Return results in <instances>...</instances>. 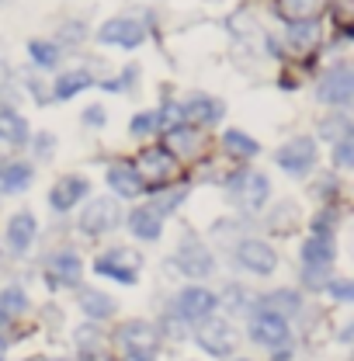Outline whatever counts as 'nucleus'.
Instances as JSON below:
<instances>
[{
  "label": "nucleus",
  "instance_id": "7c9ffc66",
  "mask_svg": "<svg viewBox=\"0 0 354 361\" xmlns=\"http://www.w3.org/2000/svg\"><path fill=\"white\" fill-rule=\"evenodd\" d=\"M171 142H174L181 153H195L198 149V135L191 129H171Z\"/></svg>",
  "mask_w": 354,
  "mask_h": 361
},
{
  "label": "nucleus",
  "instance_id": "423d86ee",
  "mask_svg": "<svg viewBox=\"0 0 354 361\" xmlns=\"http://www.w3.org/2000/svg\"><path fill=\"white\" fill-rule=\"evenodd\" d=\"M233 195H236V202H240L243 209L257 212V209H264L267 198H271V180H267L264 174H257V171H250V174H243V178L236 180Z\"/></svg>",
  "mask_w": 354,
  "mask_h": 361
},
{
  "label": "nucleus",
  "instance_id": "dca6fc26",
  "mask_svg": "<svg viewBox=\"0 0 354 361\" xmlns=\"http://www.w3.org/2000/svg\"><path fill=\"white\" fill-rule=\"evenodd\" d=\"M35 216L32 212H18V216H11V223H7V243H11V250H28L32 247V240H35Z\"/></svg>",
  "mask_w": 354,
  "mask_h": 361
},
{
  "label": "nucleus",
  "instance_id": "6ab92c4d",
  "mask_svg": "<svg viewBox=\"0 0 354 361\" xmlns=\"http://www.w3.org/2000/svg\"><path fill=\"white\" fill-rule=\"evenodd\" d=\"M160 223H164V216L157 209H133V216H129V229L139 240H157L160 229H164Z\"/></svg>",
  "mask_w": 354,
  "mask_h": 361
},
{
  "label": "nucleus",
  "instance_id": "5701e85b",
  "mask_svg": "<svg viewBox=\"0 0 354 361\" xmlns=\"http://www.w3.org/2000/svg\"><path fill=\"white\" fill-rule=\"evenodd\" d=\"M80 310H84L90 319H108V316L115 313V302H111L104 292H97V288H84V292H80Z\"/></svg>",
  "mask_w": 354,
  "mask_h": 361
},
{
  "label": "nucleus",
  "instance_id": "c85d7f7f",
  "mask_svg": "<svg viewBox=\"0 0 354 361\" xmlns=\"http://www.w3.org/2000/svg\"><path fill=\"white\" fill-rule=\"evenodd\" d=\"M222 142H226V149L233 153V157H254L261 146L250 139L247 133H240V129H229V133L222 135Z\"/></svg>",
  "mask_w": 354,
  "mask_h": 361
},
{
  "label": "nucleus",
  "instance_id": "cd10ccee",
  "mask_svg": "<svg viewBox=\"0 0 354 361\" xmlns=\"http://www.w3.org/2000/svg\"><path fill=\"white\" fill-rule=\"evenodd\" d=\"M264 306H267V313H274V316H281V313H299V295L295 292H288V288H278V292H271L264 299Z\"/></svg>",
  "mask_w": 354,
  "mask_h": 361
},
{
  "label": "nucleus",
  "instance_id": "f704fd0d",
  "mask_svg": "<svg viewBox=\"0 0 354 361\" xmlns=\"http://www.w3.org/2000/svg\"><path fill=\"white\" fill-rule=\"evenodd\" d=\"M84 122L87 126H104V108H87L84 111Z\"/></svg>",
  "mask_w": 354,
  "mask_h": 361
},
{
  "label": "nucleus",
  "instance_id": "c756f323",
  "mask_svg": "<svg viewBox=\"0 0 354 361\" xmlns=\"http://www.w3.org/2000/svg\"><path fill=\"white\" fill-rule=\"evenodd\" d=\"M28 52H32V59H35L39 66H56V59H59V49L49 42H32Z\"/></svg>",
  "mask_w": 354,
  "mask_h": 361
},
{
  "label": "nucleus",
  "instance_id": "aec40b11",
  "mask_svg": "<svg viewBox=\"0 0 354 361\" xmlns=\"http://www.w3.org/2000/svg\"><path fill=\"white\" fill-rule=\"evenodd\" d=\"M323 0H274V11L285 18V21H312L319 14Z\"/></svg>",
  "mask_w": 354,
  "mask_h": 361
},
{
  "label": "nucleus",
  "instance_id": "b1692460",
  "mask_svg": "<svg viewBox=\"0 0 354 361\" xmlns=\"http://www.w3.org/2000/svg\"><path fill=\"white\" fill-rule=\"evenodd\" d=\"M32 184V167L28 164H7L0 167V191H21Z\"/></svg>",
  "mask_w": 354,
  "mask_h": 361
},
{
  "label": "nucleus",
  "instance_id": "58836bf2",
  "mask_svg": "<svg viewBox=\"0 0 354 361\" xmlns=\"http://www.w3.org/2000/svg\"><path fill=\"white\" fill-rule=\"evenodd\" d=\"M7 358V344H4V341H0V361Z\"/></svg>",
  "mask_w": 354,
  "mask_h": 361
},
{
  "label": "nucleus",
  "instance_id": "9d476101",
  "mask_svg": "<svg viewBox=\"0 0 354 361\" xmlns=\"http://www.w3.org/2000/svg\"><path fill=\"white\" fill-rule=\"evenodd\" d=\"M177 264H181V271H184L188 278H209L212 268H216V261H212L209 247H202L198 240H184V243H181Z\"/></svg>",
  "mask_w": 354,
  "mask_h": 361
},
{
  "label": "nucleus",
  "instance_id": "ea45409f",
  "mask_svg": "<svg viewBox=\"0 0 354 361\" xmlns=\"http://www.w3.org/2000/svg\"><path fill=\"white\" fill-rule=\"evenodd\" d=\"M32 361H42V358H32Z\"/></svg>",
  "mask_w": 354,
  "mask_h": 361
},
{
  "label": "nucleus",
  "instance_id": "a19ab883",
  "mask_svg": "<svg viewBox=\"0 0 354 361\" xmlns=\"http://www.w3.org/2000/svg\"><path fill=\"white\" fill-rule=\"evenodd\" d=\"M240 361H247V358H240Z\"/></svg>",
  "mask_w": 354,
  "mask_h": 361
},
{
  "label": "nucleus",
  "instance_id": "4c0bfd02",
  "mask_svg": "<svg viewBox=\"0 0 354 361\" xmlns=\"http://www.w3.org/2000/svg\"><path fill=\"white\" fill-rule=\"evenodd\" d=\"M334 295H337V299H351V285H348V281H337V285H334Z\"/></svg>",
  "mask_w": 354,
  "mask_h": 361
},
{
  "label": "nucleus",
  "instance_id": "9b49d317",
  "mask_svg": "<svg viewBox=\"0 0 354 361\" xmlns=\"http://www.w3.org/2000/svg\"><path fill=\"white\" fill-rule=\"evenodd\" d=\"M319 97H323L326 104H348L354 97V73L348 66H334V70L323 77V84H319Z\"/></svg>",
  "mask_w": 354,
  "mask_h": 361
},
{
  "label": "nucleus",
  "instance_id": "e433bc0d",
  "mask_svg": "<svg viewBox=\"0 0 354 361\" xmlns=\"http://www.w3.org/2000/svg\"><path fill=\"white\" fill-rule=\"evenodd\" d=\"M77 337H80V344H84V348H94V344H97V341H94V337H97V334H94V330H90V326H84V330H80V334H77Z\"/></svg>",
  "mask_w": 354,
  "mask_h": 361
},
{
  "label": "nucleus",
  "instance_id": "39448f33",
  "mask_svg": "<svg viewBox=\"0 0 354 361\" xmlns=\"http://www.w3.org/2000/svg\"><path fill=\"white\" fill-rule=\"evenodd\" d=\"M177 316L181 319H209L212 310H216V295L209 292V288H202V285H191V288H184L181 295H177Z\"/></svg>",
  "mask_w": 354,
  "mask_h": 361
},
{
  "label": "nucleus",
  "instance_id": "ddd939ff",
  "mask_svg": "<svg viewBox=\"0 0 354 361\" xmlns=\"http://www.w3.org/2000/svg\"><path fill=\"white\" fill-rule=\"evenodd\" d=\"M174 171H177L174 157H171L167 149H160V146L142 149V157H139V164H135V174H142V178H149V180H167Z\"/></svg>",
  "mask_w": 354,
  "mask_h": 361
},
{
  "label": "nucleus",
  "instance_id": "f3484780",
  "mask_svg": "<svg viewBox=\"0 0 354 361\" xmlns=\"http://www.w3.org/2000/svg\"><path fill=\"white\" fill-rule=\"evenodd\" d=\"M45 274L52 278V285H77L80 281V257L77 254H56L52 261H49V268Z\"/></svg>",
  "mask_w": 354,
  "mask_h": 361
},
{
  "label": "nucleus",
  "instance_id": "1a4fd4ad",
  "mask_svg": "<svg viewBox=\"0 0 354 361\" xmlns=\"http://www.w3.org/2000/svg\"><path fill=\"white\" fill-rule=\"evenodd\" d=\"M118 226V205H115V198H94L87 209H84V216H80V229L84 233H108V229H115Z\"/></svg>",
  "mask_w": 354,
  "mask_h": 361
},
{
  "label": "nucleus",
  "instance_id": "6e6552de",
  "mask_svg": "<svg viewBox=\"0 0 354 361\" xmlns=\"http://www.w3.org/2000/svg\"><path fill=\"white\" fill-rule=\"evenodd\" d=\"M236 261L247 271H254V274H271L278 268V257H274L271 243H264V240H243L236 247Z\"/></svg>",
  "mask_w": 354,
  "mask_h": 361
},
{
  "label": "nucleus",
  "instance_id": "f03ea898",
  "mask_svg": "<svg viewBox=\"0 0 354 361\" xmlns=\"http://www.w3.org/2000/svg\"><path fill=\"white\" fill-rule=\"evenodd\" d=\"M274 160H278V167H281L285 174H306L312 164H316V142L306 139V135H299V139L285 142V146L274 153Z\"/></svg>",
  "mask_w": 354,
  "mask_h": 361
},
{
  "label": "nucleus",
  "instance_id": "2f4dec72",
  "mask_svg": "<svg viewBox=\"0 0 354 361\" xmlns=\"http://www.w3.org/2000/svg\"><path fill=\"white\" fill-rule=\"evenodd\" d=\"M351 164H354V142H351V135H344L337 142V167L341 171H351Z\"/></svg>",
  "mask_w": 354,
  "mask_h": 361
},
{
  "label": "nucleus",
  "instance_id": "bb28decb",
  "mask_svg": "<svg viewBox=\"0 0 354 361\" xmlns=\"http://www.w3.org/2000/svg\"><path fill=\"white\" fill-rule=\"evenodd\" d=\"M25 310H28V295H25L21 288L11 285V288L0 292V316H4V319H14V316H21Z\"/></svg>",
  "mask_w": 354,
  "mask_h": 361
},
{
  "label": "nucleus",
  "instance_id": "c9c22d12",
  "mask_svg": "<svg viewBox=\"0 0 354 361\" xmlns=\"http://www.w3.org/2000/svg\"><path fill=\"white\" fill-rule=\"evenodd\" d=\"M337 133L348 135V122H344V118H337V122H330V126L323 122V135H326V139H330V135H337Z\"/></svg>",
  "mask_w": 354,
  "mask_h": 361
},
{
  "label": "nucleus",
  "instance_id": "473e14b6",
  "mask_svg": "<svg viewBox=\"0 0 354 361\" xmlns=\"http://www.w3.org/2000/svg\"><path fill=\"white\" fill-rule=\"evenodd\" d=\"M129 129H133V135H149L153 129H157V115H135L133 122H129Z\"/></svg>",
  "mask_w": 354,
  "mask_h": 361
},
{
  "label": "nucleus",
  "instance_id": "4468645a",
  "mask_svg": "<svg viewBox=\"0 0 354 361\" xmlns=\"http://www.w3.org/2000/svg\"><path fill=\"white\" fill-rule=\"evenodd\" d=\"M87 178H77V174H70V178L56 180L52 184V191H49V205L52 209H59V212H66V209H73L84 195H87Z\"/></svg>",
  "mask_w": 354,
  "mask_h": 361
},
{
  "label": "nucleus",
  "instance_id": "20e7f679",
  "mask_svg": "<svg viewBox=\"0 0 354 361\" xmlns=\"http://www.w3.org/2000/svg\"><path fill=\"white\" fill-rule=\"evenodd\" d=\"M97 39L108 45L135 49V45H142V39H146V28H142V21H135V18H111V21L101 25Z\"/></svg>",
  "mask_w": 354,
  "mask_h": 361
},
{
  "label": "nucleus",
  "instance_id": "a211bd4d",
  "mask_svg": "<svg viewBox=\"0 0 354 361\" xmlns=\"http://www.w3.org/2000/svg\"><path fill=\"white\" fill-rule=\"evenodd\" d=\"M303 264L306 268H330L334 264V240L330 236H312L303 243Z\"/></svg>",
  "mask_w": 354,
  "mask_h": 361
},
{
  "label": "nucleus",
  "instance_id": "412c9836",
  "mask_svg": "<svg viewBox=\"0 0 354 361\" xmlns=\"http://www.w3.org/2000/svg\"><path fill=\"white\" fill-rule=\"evenodd\" d=\"M108 184H111L122 198H135V195L142 191V178L135 174L133 167H126V164H115V167L108 171Z\"/></svg>",
  "mask_w": 354,
  "mask_h": 361
},
{
  "label": "nucleus",
  "instance_id": "f257e3e1",
  "mask_svg": "<svg viewBox=\"0 0 354 361\" xmlns=\"http://www.w3.org/2000/svg\"><path fill=\"white\" fill-rule=\"evenodd\" d=\"M139 264H142V257L133 250H108L104 257L94 261V271L104 274V278H115L122 285H133L135 274H139Z\"/></svg>",
  "mask_w": 354,
  "mask_h": 361
},
{
  "label": "nucleus",
  "instance_id": "72a5a7b5",
  "mask_svg": "<svg viewBox=\"0 0 354 361\" xmlns=\"http://www.w3.org/2000/svg\"><path fill=\"white\" fill-rule=\"evenodd\" d=\"M323 278H326V268H306V285L310 288H323L326 285Z\"/></svg>",
  "mask_w": 354,
  "mask_h": 361
},
{
  "label": "nucleus",
  "instance_id": "2eb2a0df",
  "mask_svg": "<svg viewBox=\"0 0 354 361\" xmlns=\"http://www.w3.org/2000/svg\"><path fill=\"white\" fill-rule=\"evenodd\" d=\"M181 111H184V118H188V122L212 126V122H219L222 118V101L209 97V94H191V97L181 104Z\"/></svg>",
  "mask_w": 354,
  "mask_h": 361
},
{
  "label": "nucleus",
  "instance_id": "f8f14e48",
  "mask_svg": "<svg viewBox=\"0 0 354 361\" xmlns=\"http://www.w3.org/2000/svg\"><path fill=\"white\" fill-rule=\"evenodd\" d=\"M198 344L209 351V355H216V358H226L233 348H236V334H233V326L229 323H205L202 330H198Z\"/></svg>",
  "mask_w": 354,
  "mask_h": 361
},
{
  "label": "nucleus",
  "instance_id": "a878e982",
  "mask_svg": "<svg viewBox=\"0 0 354 361\" xmlns=\"http://www.w3.org/2000/svg\"><path fill=\"white\" fill-rule=\"evenodd\" d=\"M288 42H292V49H299V52L312 49V45L319 42V28H316V21H295L292 32H288Z\"/></svg>",
  "mask_w": 354,
  "mask_h": 361
},
{
  "label": "nucleus",
  "instance_id": "4be33fe9",
  "mask_svg": "<svg viewBox=\"0 0 354 361\" xmlns=\"http://www.w3.org/2000/svg\"><path fill=\"white\" fill-rule=\"evenodd\" d=\"M28 139V122L18 115V111H0V142H11V146H21Z\"/></svg>",
  "mask_w": 354,
  "mask_h": 361
},
{
  "label": "nucleus",
  "instance_id": "393cba45",
  "mask_svg": "<svg viewBox=\"0 0 354 361\" xmlns=\"http://www.w3.org/2000/svg\"><path fill=\"white\" fill-rule=\"evenodd\" d=\"M90 87V73L87 70H73V73H63L59 80H56V97H73V94H80V90Z\"/></svg>",
  "mask_w": 354,
  "mask_h": 361
},
{
  "label": "nucleus",
  "instance_id": "0eeeda50",
  "mask_svg": "<svg viewBox=\"0 0 354 361\" xmlns=\"http://www.w3.org/2000/svg\"><path fill=\"white\" fill-rule=\"evenodd\" d=\"M250 337L264 348H285L288 344V323L285 316H274V313H257L254 323H250Z\"/></svg>",
  "mask_w": 354,
  "mask_h": 361
},
{
  "label": "nucleus",
  "instance_id": "7ed1b4c3",
  "mask_svg": "<svg viewBox=\"0 0 354 361\" xmlns=\"http://www.w3.org/2000/svg\"><path fill=\"white\" fill-rule=\"evenodd\" d=\"M118 341L133 351V358H153V351H157V330H153V323H146V319H133V323H122V330H118Z\"/></svg>",
  "mask_w": 354,
  "mask_h": 361
}]
</instances>
